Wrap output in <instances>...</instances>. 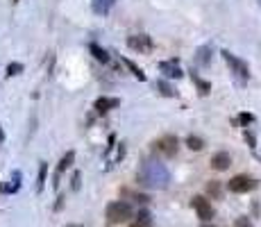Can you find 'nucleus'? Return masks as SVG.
I'll return each instance as SVG.
<instances>
[{
    "label": "nucleus",
    "instance_id": "1",
    "mask_svg": "<svg viewBox=\"0 0 261 227\" xmlns=\"http://www.w3.org/2000/svg\"><path fill=\"white\" fill-rule=\"evenodd\" d=\"M137 182L152 191H164L171 184V170L159 159H145L137 170Z\"/></svg>",
    "mask_w": 261,
    "mask_h": 227
},
{
    "label": "nucleus",
    "instance_id": "2",
    "mask_svg": "<svg viewBox=\"0 0 261 227\" xmlns=\"http://www.w3.org/2000/svg\"><path fill=\"white\" fill-rule=\"evenodd\" d=\"M132 216H134V209H132V204L125 202V200H116V202L107 204V223H109V225L127 223Z\"/></svg>",
    "mask_w": 261,
    "mask_h": 227
},
{
    "label": "nucleus",
    "instance_id": "3",
    "mask_svg": "<svg viewBox=\"0 0 261 227\" xmlns=\"http://www.w3.org/2000/svg\"><path fill=\"white\" fill-rule=\"evenodd\" d=\"M223 59H225V64L230 66V73H234L241 82H245V80H250V66L245 64L243 59H238L234 53H230V50H223Z\"/></svg>",
    "mask_w": 261,
    "mask_h": 227
},
{
    "label": "nucleus",
    "instance_id": "4",
    "mask_svg": "<svg viewBox=\"0 0 261 227\" xmlns=\"http://www.w3.org/2000/svg\"><path fill=\"white\" fill-rule=\"evenodd\" d=\"M177 145H179L177 137L166 134V137L152 141V152H154V155H161V157H175V155H177Z\"/></svg>",
    "mask_w": 261,
    "mask_h": 227
},
{
    "label": "nucleus",
    "instance_id": "5",
    "mask_svg": "<svg viewBox=\"0 0 261 227\" xmlns=\"http://www.w3.org/2000/svg\"><path fill=\"white\" fill-rule=\"evenodd\" d=\"M259 182L255 177H248V175H236V177H232L227 182V189L232 193H248V191H255Z\"/></svg>",
    "mask_w": 261,
    "mask_h": 227
},
{
    "label": "nucleus",
    "instance_id": "6",
    "mask_svg": "<svg viewBox=\"0 0 261 227\" xmlns=\"http://www.w3.org/2000/svg\"><path fill=\"white\" fill-rule=\"evenodd\" d=\"M191 207L196 209V214H198L200 221H211V218H214V207H211V202H209L204 196H193L191 198Z\"/></svg>",
    "mask_w": 261,
    "mask_h": 227
},
{
    "label": "nucleus",
    "instance_id": "7",
    "mask_svg": "<svg viewBox=\"0 0 261 227\" xmlns=\"http://www.w3.org/2000/svg\"><path fill=\"white\" fill-rule=\"evenodd\" d=\"M127 46H130L132 50H137V53H152L154 43H152V36L150 34H132L127 36Z\"/></svg>",
    "mask_w": 261,
    "mask_h": 227
},
{
    "label": "nucleus",
    "instance_id": "8",
    "mask_svg": "<svg viewBox=\"0 0 261 227\" xmlns=\"http://www.w3.org/2000/svg\"><path fill=\"white\" fill-rule=\"evenodd\" d=\"M73 162H75V152H73V150H68V152H66V155L59 159V164H57V170H55V182H53L55 189H59V177L73 166Z\"/></svg>",
    "mask_w": 261,
    "mask_h": 227
},
{
    "label": "nucleus",
    "instance_id": "9",
    "mask_svg": "<svg viewBox=\"0 0 261 227\" xmlns=\"http://www.w3.org/2000/svg\"><path fill=\"white\" fill-rule=\"evenodd\" d=\"M159 71L166 75V78H175V80H179L184 73H182V68H179V64H177V59H168V61H159Z\"/></svg>",
    "mask_w": 261,
    "mask_h": 227
},
{
    "label": "nucleus",
    "instance_id": "10",
    "mask_svg": "<svg viewBox=\"0 0 261 227\" xmlns=\"http://www.w3.org/2000/svg\"><path fill=\"white\" fill-rule=\"evenodd\" d=\"M120 105V100L118 98H107V96H102V98H98V100L93 102V109L98 114H107V112H112V109H116Z\"/></svg>",
    "mask_w": 261,
    "mask_h": 227
},
{
    "label": "nucleus",
    "instance_id": "11",
    "mask_svg": "<svg viewBox=\"0 0 261 227\" xmlns=\"http://www.w3.org/2000/svg\"><path fill=\"white\" fill-rule=\"evenodd\" d=\"M232 166V155L230 152H216L211 157V168L214 170H227Z\"/></svg>",
    "mask_w": 261,
    "mask_h": 227
},
{
    "label": "nucleus",
    "instance_id": "12",
    "mask_svg": "<svg viewBox=\"0 0 261 227\" xmlns=\"http://www.w3.org/2000/svg\"><path fill=\"white\" fill-rule=\"evenodd\" d=\"M191 80H193V84H196V89L200 96H209V93H211V82L202 80L200 75H198V71H193V68H191Z\"/></svg>",
    "mask_w": 261,
    "mask_h": 227
},
{
    "label": "nucleus",
    "instance_id": "13",
    "mask_svg": "<svg viewBox=\"0 0 261 227\" xmlns=\"http://www.w3.org/2000/svg\"><path fill=\"white\" fill-rule=\"evenodd\" d=\"M112 5H114V0H91V9H93L98 16H107Z\"/></svg>",
    "mask_w": 261,
    "mask_h": 227
},
{
    "label": "nucleus",
    "instance_id": "14",
    "mask_svg": "<svg viewBox=\"0 0 261 227\" xmlns=\"http://www.w3.org/2000/svg\"><path fill=\"white\" fill-rule=\"evenodd\" d=\"M154 91H159L161 96H166V98H177V91L173 89L166 80H154Z\"/></svg>",
    "mask_w": 261,
    "mask_h": 227
},
{
    "label": "nucleus",
    "instance_id": "15",
    "mask_svg": "<svg viewBox=\"0 0 261 227\" xmlns=\"http://www.w3.org/2000/svg\"><path fill=\"white\" fill-rule=\"evenodd\" d=\"M196 61L200 66H209V61H211V46H209V43H204V46H200V48H198Z\"/></svg>",
    "mask_w": 261,
    "mask_h": 227
},
{
    "label": "nucleus",
    "instance_id": "16",
    "mask_svg": "<svg viewBox=\"0 0 261 227\" xmlns=\"http://www.w3.org/2000/svg\"><path fill=\"white\" fill-rule=\"evenodd\" d=\"M89 50H91V55H93L95 59H98V61H102V64H109V59H112L107 50H105V48H100L98 43H91V46H89Z\"/></svg>",
    "mask_w": 261,
    "mask_h": 227
},
{
    "label": "nucleus",
    "instance_id": "17",
    "mask_svg": "<svg viewBox=\"0 0 261 227\" xmlns=\"http://www.w3.org/2000/svg\"><path fill=\"white\" fill-rule=\"evenodd\" d=\"M46 177H48V164L41 162V166H39V175H36V193L43 191V186H46Z\"/></svg>",
    "mask_w": 261,
    "mask_h": 227
},
{
    "label": "nucleus",
    "instance_id": "18",
    "mask_svg": "<svg viewBox=\"0 0 261 227\" xmlns=\"http://www.w3.org/2000/svg\"><path fill=\"white\" fill-rule=\"evenodd\" d=\"M18 189H21V170H14L12 182H9L7 186H2V191H5V193H16Z\"/></svg>",
    "mask_w": 261,
    "mask_h": 227
},
{
    "label": "nucleus",
    "instance_id": "19",
    "mask_svg": "<svg viewBox=\"0 0 261 227\" xmlns=\"http://www.w3.org/2000/svg\"><path fill=\"white\" fill-rule=\"evenodd\" d=\"M123 64L127 66V68H130V71H132V75H134V78H137L139 82H145V80H148V78H145V73H143L141 68H139V66L134 64L132 59H125V57H123Z\"/></svg>",
    "mask_w": 261,
    "mask_h": 227
},
{
    "label": "nucleus",
    "instance_id": "20",
    "mask_svg": "<svg viewBox=\"0 0 261 227\" xmlns=\"http://www.w3.org/2000/svg\"><path fill=\"white\" fill-rule=\"evenodd\" d=\"M134 218H137V225H139V227H150V223H152V218H150V211H148V209H139Z\"/></svg>",
    "mask_w": 261,
    "mask_h": 227
},
{
    "label": "nucleus",
    "instance_id": "21",
    "mask_svg": "<svg viewBox=\"0 0 261 227\" xmlns=\"http://www.w3.org/2000/svg\"><path fill=\"white\" fill-rule=\"evenodd\" d=\"M186 145H189L191 150H202L204 148V141H202L200 137H196V134H191V137H186Z\"/></svg>",
    "mask_w": 261,
    "mask_h": 227
},
{
    "label": "nucleus",
    "instance_id": "22",
    "mask_svg": "<svg viewBox=\"0 0 261 227\" xmlns=\"http://www.w3.org/2000/svg\"><path fill=\"white\" fill-rule=\"evenodd\" d=\"M25 66L21 64V61H12V64L7 66V78H14V75H21L23 73Z\"/></svg>",
    "mask_w": 261,
    "mask_h": 227
},
{
    "label": "nucleus",
    "instance_id": "23",
    "mask_svg": "<svg viewBox=\"0 0 261 227\" xmlns=\"http://www.w3.org/2000/svg\"><path fill=\"white\" fill-rule=\"evenodd\" d=\"M255 114H250V112H243V114H238V123H241V125L245 127V130H248V125H252V123H255Z\"/></svg>",
    "mask_w": 261,
    "mask_h": 227
},
{
    "label": "nucleus",
    "instance_id": "24",
    "mask_svg": "<svg viewBox=\"0 0 261 227\" xmlns=\"http://www.w3.org/2000/svg\"><path fill=\"white\" fill-rule=\"evenodd\" d=\"M207 193L211 198H220V193H223V189H220V182H209V184H207Z\"/></svg>",
    "mask_w": 261,
    "mask_h": 227
},
{
    "label": "nucleus",
    "instance_id": "25",
    "mask_svg": "<svg viewBox=\"0 0 261 227\" xmlns=\"http://www.w3.org/2000/svg\"><path fill=\"white\" fill-rule=\"evenodd\" d=\"M243 139L248 141L250 148H257V139H255V134H252L250 130H243Z\"/></svg>",
    "mask_w": 261,
    "mask_h": 227
},
{
    "label": "nucleus",
    "instance_id": "26",
    "mask_svg": "<svg viewBox=\"0 0 261 227\" xmlns=\"http://www.w3.org/2000/svg\"><path fill=\"white\" fill-rule=\"evenodd\" d=\"M80 179H82V175H80V170H75V173H73V179H71L73 191H80Z\"/></svg>",
    "mask_w": 261,
    "mask_h": 227
},
{
    "label": "nucleus",
    "instance_id": "27",
    "mask_svg": "<svg viewBox=\"0 0 261 227\" xmlns=\"http://www.w3.org/2000/svg\"><path fill=\"white\" fill-rule=\"evenodd\" d=\"M234 227H252V223H250L248 218H238L236 225H234Z\"/></svg>",
    "mask_w": 261,
    "mask_h": 227
},
{
    "label": "nucleus",
    "instance_id": "28",
    "mask_svg": "<svg viewBox=\"0 0 261 227\" xmlns=\"http://www.w3.org/2000/svg\"><path fill=\"white\" fill-rule=\"evenodd\" d=\"M61 207H64V196H59V198H57V204H55V211H59Z\"/></svg>",
    "mask_w": 261,
    "mask_h": 227
},
{
    "label": "nucleus",
    "instance_id": "29",
    "mask_svg": "<svg viewBox=\"0 0 261 227\" xmlns=\"http://www.w3.org/2000/svg\"><path fill=\"white\" fill-rule=\"evenodd\" d=\"M5 141V132H2V125H0V143Z\"/></svg>",
    "mask_w": 261,
    "mask_h": 227
},
{
    "label": "nucleus",
    "instance_id": "30",
    "mask_svg": "<svg viewBox=\"0 0 261 227\" xmlns=\"http://www.w3.org/2000/svg\"><path fill=\"white\" fill-rule=\"evenodd\" d=\"M66 227H80V225H66Z\"/></svg>",
    "mask_w": 261,
    "mask_h": 227
},
{
    "label": "nucleus",
    "instance_id": "31",
    "mask_svg": "<svg viewBox=\"0 0 261 227\" xmlns=\"http://www.w3.org/2000/svg\"><path fill=\"white\" fill-rule=\"evenodd\" d=\"M202 227H214V225H202Z\"/></svg>",
    "mask_w": 261,
    "mask_h": 227
},
{
    "label": "nucleus",
    "instance_id": "32",
    "mask_svg": "<svg viewBox=\"0 0 261 227\" xmlns=\"http://www.w3.org/2000/svg\"><path fill=\"white\" fill-rule=\"evenodd\" d=\"M132 227H139V225H132Z\"/></svg>",
    "mask_w": 261,
    "mask_h": 227
},
{
    "label": "nucleus",
    "instance_id": "33",
    "mask_svg": "<svg viewBox=\"0 0 261 227\" xmlns=\"http://www.w3.org/2000/svg\"><path fill=\"white\" fill-rule=\"evenodd\" d=\"M259 7H261V0H259Z\"/></svg>",
    "mask_w": 261,
    "mask_h": 227
},
{
    "label": "nucleus",
    "instance_id": "34",
    "mask_svg": "<svg viewBox=\"0 0 261 227\" xmlns=\"http://www.w3.org/2000/svg\"><path fill=\"white\" fill-rule=\"evenodd\" d=\"M14 2H18V0H14Z\"/></svg>",
    "mask_w": 261,
    "mask_h": 227
}]
</instances>
